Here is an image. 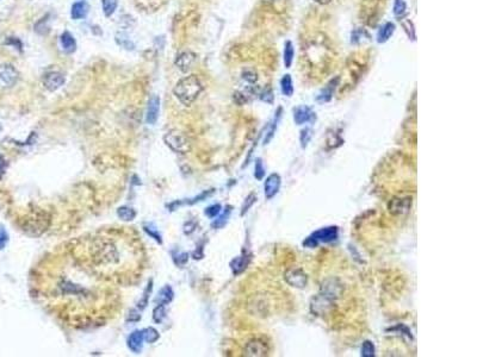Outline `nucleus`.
Returning a JSON list of instances; mask_svg holds the SVG:
<instances>
[{
	"mask_svg": "<svg viewBox=\"0 0 477 357\" xmlns=\"http://www.w3.org/2000/svg\"><path fill=\"white\" fill-rule=\"evenodd\" d=\"M143 334H145V340L148 343H155L160 337L159 332L154 328H147L146 330H143Z\"/></svg>",
	"mask_w": 477,
	"mask_h": 357,
	"instance_id": "ea45409f",
	"label": "nucleus"
},
{
	"mask_svg": "<svg viewBox=\"0 0 477 357\" xmlns=\"http://www.w3.org/2000/svg\"><path fill=\"white\" fill-rule=\"evenodd\" d=\"M88 11H90V6H88L87 2H86L85 0H80V1L74 2V4L72 5L71 17L76 19V21H78V19H82L87 16Z\"/></svg>",
	"mask_w": 477,
	"mask_h": 357,
	"instance_id": "412c9836",
	"label": "nucleus"
},
{
	"mask_svg": "<svg viewBox=\"0 0 477 357\" xmlns=\"http://www.w3.org/2000/svg\"><path fill=\"white\" fill-rule=\"evenodd\" d=\"M395 32V24L394 23H385L384 25L381 26V29L378 30V34H377V42L378 43H385L387 41H389V38L392 37Z\"/></svg>",
	"mask_w": 477,
	"mask_h": 357,
	"instance_id": "4be33fe9",
	"label": "nucleus"
},
{
	"mask_svg": "<svg viewBox=\"0 0 477 357\" xmlns=\"http://www.w3.org/2000/svg\"><path fill=\"white\" fill-rule=\"evenodd\" d=\"M5 44H7V46L16 47V48H17L19 51H22V48H23V44H22V42L18 40L17 37H9L6 41H5Z\"/></svg>",
	"mask_w": 477,
	"mask_h": 357,
	"instance_id": "a18cd8bd",
	"label": "nucleus"
},
{
	"mask_svg": "<svg viewBox=\"0 0 477 357\" xmlns=\"http://www.w3.org/2000/svg\"><path fill=\"white\" fill-rule=\"evenodd\" d=\"M314 1L318 2V4H320V5H327V4H329L332 0H314Z\"/></svg>",
	"mask_w": 477,
	"mask_h": 357,
	"instance_id": "3c124183",
	"label": "nucleus"
},
{
	"mask_svg": "<svg viewBox=\"0 0 477 357\" xmlns=\"http://www.w3.org/2000/svg\"><path fill=\"white\" fill-rule=\"evenodd\" d=\"M92 257L96 264H115L119 260L117 247L110 240L98 238L94 240Z\"/></svg>",
	"mask_w": 477,
	"mask_h": 357,
	"instance_id": "f03ea898",
	"label": "nucleus"
},
{
	"mask_svg": "<svg viewBox=\"0 0 477 357\" xmlns=\"http://www.w3.org/2000/svg\"><path fill=\"white\" fill-rule=\"evenodd\" d=\"M143 230H145V232L147 235H148L149 237H152L153 239L155 240V242H158L159 244H162V238H161V235L159 234V231H158L157 229L154 228L152 224H146V225H143Z\"/></svg>",
	"mask_w": 477,
	"mask_h": 357,
	"instance_id": "f704fd0d",
	"label": "nucleus"
},
{
	"mask_svg": "<svg viewBox=\"0 0 477 357\" xmlns=\"http://www.w3.org/2000/svg\"><path fill=\"white\" fill-rule=\"evenodd\" d=\"M195 62H196V55L191 51L180 52L178 56H177L176 61H174L177 67H178L183 73H187V71L192 68V66L195 65Z\"/></svg>",
	"mask_w": 477,
	"mask_h": 357,
	"instance_id": "dca6fc26",
	"label": "nucleus"
},
{
	"mask_svg": "<svg viewBox=\"0 0 477 357\" xmlns=\"http://www.w3.org/2000/svg\"><path fill=\"white\" fill-rule=\"evenodd\" d=\"M252 255L251 253L248 251H243L240 256L235 257L232 262H230V268H232L233 274L234 275H238V274L243 273L246 270V268L248 267V264L251 263Z\"/></svg>",
	"mask_w": 477,
	"mask_h": 357,
	"instance_id": "2eb2a0df",
	"label": "nucleus"
},
{
	"mask_svg": "<svg viewBox=\"0 0 477 357\" xmlns=\"http://www.w3.org/2000/svg\"><path fill=\"white\" fill-rule=\"evenodd\" d=\"M266 175V170L264 167V162L262 159H257L256 167H254V178L257 180H263Z\"/></svg>",
	"mask_w": 477,
	"mask_h": 357,
	"instance_id": "4c0bfd02",
	"label": "nucleus"
},
{
	"mask_svg": "<svg viewBox=\"0 0 477 357\" xmlns=\"http://www.w3.org/2000/svg\"><path fill=\"white\" fill-rule=\"evenodd\" d=\"M338 84H339V77H335V79L331 80V81L327 84V86H324V88L321 91L320 94L316 96V100L318 102H328L331 101V99L334 95L335 90H337Z\"/></svg>",
	"mask_w": 477,
	"mask_h": 357,
	"instance_id": "a211bd4d",
	"label": "nucleus"
},
{
	"mask_svg": "<svg viewBox=\"0 0 477 357\" xmlns=\"http://www.w3.org/2000/svg\"><path fill=\"white\" fill-rule=\"evenodd\" d=\"M257 199H258L257 195L254 194V193H251V194H248L247 198H246L245 201H243L242 207H241V215H245L246 213H247L249 210H251V207L257 203Z\"/></svg>",
	"mask_w": 477,
	"mask_h": 357,
	"instance_id": "e433bc0d",
	"label": "nucleus"
},
{
	"mask_svg": "<svg viewBox=\"0 0 477 357\" xmlns=\"http://www.w3.org/2000/svg\"><path fill=\"white\" fill-rule=\"evenodd\" d=\"M407 13V4L404 0H395L394 2V15L398 18H403Z\"/></svg>",
	"mask_w": 477,
	"mask_h": 357,
	"instance_id": "473e14b6",
	"label": "nucleus"
},
{
	"mask_svg": "<svg viewBox=\"0 0 477 357\" xmlns=\"http://www.w3.org/2000/svg\"><path fill=\"white\" fill-rule=\"evenodd\" d=\"M344 289V284L341 282L340 279L335 278V276H329V278L324 279V280L321 282L320 286V293L324 297H327L328 299H331L333 301H337L338 299L341 298L343 295Z\"/></svg>",
	"mask_w": 477,
	"mask_h": 357,
	"instance_id": "423d86ee",
	"label": "nucleus"
},
{
	"mask_svg": "<svg viewBox=\"0 0 477 357\" xmlns=\"http://www.w3.org/2000/svg\"><path fill=\"white\" fill-rule=\"evenodd\" d=\"M118 1L117 0H102V6H103V12L106 17H111V16L115 13L116 9H117Z\"/></svg>",
	"mask_w": 477,
	"mask_h": 357,
	"instance_id": "7c9ffc66",
	"label": "nucleus"
},
{
	"mask_svg": "<svg viewBox=\"0 0 477 357\" xmlns=\"http://www.w3.org/2000/svg\"><path fill=\"white\" fill-rule=\"evenodd\" d=\"M172 256H173V261H174V263H176L177 265H185L187 263V261H188V254L187 253H173L172 254Z\"/></svg>",
	"mask_w": 477,
	"mask_h": 357,
	"instance_id": "79ce46f5",
	"label": "nucleus"
},
{
	"mask_svg": "<svg viewBox=\"0 0 477 357\" xmlns=\"http://www.w3.org/2000/svg\"><path fill=\"white\" fill-rule=\"evenodd\" d=\"M166 318V305L158 304V306L153 309V320L155 323L160 324Z\"/></svg>",
	"mask_w": 477,
	"mask_h": 357,
	"instance_id": "72a5a7b5",
	"label": "nucleus"
},
{
	"mask_svg": "<svg viewBox=\"0 0 477 357\" xmlns=\"http://www.w3.org/2000/svg\"><path fill=\"white\" fill-rule=\"evenodd\" d=\"M360 355L363 357H373L376 355V348L372 340H364L362 349H360Z\"/></svg>",
	"mask_w": 477,
	"mask_h": 357,
	"instance_id": "2f4dec72",
	"label": "nucleus"
},
{
	"mask_svg": "<svg viewBox=\"0 0 477 357\" xmlns=\"http://www.w3.org/2000/svg\"><path fill=\"white\" fill-rule=\"evenodd\" d=\"M412 207V198L410 196H396L388 204V210L394 215L406 214Z\"/></svg>",
	"mask_w": 477,
	"mask_h": 357,
	"instance_id": "9b49d317",
	"label": "nucleus"
},
{
	"mask_svg": "<svg viewBox=\"0 0 477 357\" xmlns=\"http://www.w3.org/2000/svg\"><path fill=\"white\" fill-rule=\"evenodd\" d=\"M196 228H197V223H196V221H193V220L187 221V223L184 225V232H185V235H191L193 231H195Z\"/></svg>",
	"mask_w": 477,
	"mask_h": 357,
	"instance_id": "de8ad7c7",
	"label": "nucleus"
},
{
	"mask_svg": "<svg viewBox=\"0 0 477 357\" xmlns=\"http://www.w3.org/2000/svg\"><path fill=\"white\" fill-rule=\"evenodd\" d=\"M402 26H403V29H404V31L407 32V35H408V37L409 38H412L413 41L415 40V30H414V25H413V23L410 21H408V19H406V21H402Z\"/></svg>",
	"mask_w": 477,
	"mask_h": 357,
	"instance_id": "37998d69",
	"label": "nucleus"
},
{
	"mask_svg": "<svg viewBox=\"0 0 477 357\" xmlns=\"http://www.w3.org/2000/svg\"><path fill=\"white\" fill-rule=\"evenodd\" d=\"M293 120H295V123L297 125H303V124L307 123H314L316 120V115L309 106L301 105V106L296 107L293 110Z\"/></svg>",
	"mask_w": 477,
	"mask_h": 357,
	"instance_id": "ddd939ff",
	"label": "nucleus"
},
{
	"mask_svg": "<svg viewBox=\"0 0 477 357\" xmlns=\"http://www.w3.org/2000/svg\"><path fill=\"white\" fill-rule=\"evenodd\" d=\"M51 225V215L47 212L35 213L31 218L26 220V231L31 236H41Z\"/></svg>",
	"mask_w": 477,
	"mask_h": 357,
	"instance_id": "39448f33",
	"label": "nucleus"
},
{
	"mask_svg": "<svg viewBox=\"0 0 477 357\" xmlns=\"http://www.w3.org/2000/svg\"><path fill=\"white\" fill-rule=\"evenodd\" d=\"M160 111V98L158 95H153L148 101V107H147V116L146 121L151 125H154L157 123L158 117H159Z\"/></svg>",
	"mask_w": 477,
	"mask_h": 357,
	"instance_id": "f3484780",
	"label": "nucleus"
},
{
	"mask_svg": "<svg viewBox=\"0 0 477 357\" xmlns=\"http://www.w3.org/2000/svg\"><path fill=\"white\" fill-rule=\"evenodd\" d=\"M7 239H9V236H7V234L4 231V230H1V231H0V250L6 245Z\"/></svg>",
	"mask_w": 477,
	"mask_h": 357,
	"instance_id": "09e8293b",
	"label": "nucleus"
},
{
	"mask_svg": "<svg viewBox=\"0 0 477 357\" xmlns=\"http://www.w3.org/2000/svg\"><path fill=\"white\" fill-rule=\"evenodd\" d=\"M143 340H145L143 330L134 331L132 333H130V336L128 337V348L132 351V353L138 354L141 350H142Z\"/></svg>",
	"mask_w": 477,
	"mask_h": 357,
	"instance_id": "6ab92c4d",
	"label": "nucleus"
},
{
	"mask_svg": "<svg viewBox=\"0 0 477 357\" xmlns=\"http://www.w3.org/2000/svg\"><path fill=\"white\" fill-rule=\"evenodd\" d=\"M282 111H283L282 107H278V111H277L276 115H274L273 119L270 121V124H267V131H266L264 143H263L264 145L268 144V143L271 142V140L273 138L274 134H276V130L278 128V123L281 121V118H282Z\"/></svg>",
	"mask_w": 477,
	"mask_h": 357,
	"instance_id": "aec40b11",
	"label": "nucleus"
},
{
	"mask_svg": "<svg viewBox=\"0 0 477 357\" xmlns=\"http://www.w3.org/2000/svg\"><path fill=\"white\" fill-rule=\"evenodd\" d=\"M230 213H232V207L227 206L226 211H224L223 213H220V214H218V217H217V219H216L212 223V228H215V229L223 228V226L227 224V221H228Z\"/></svg>",
	"mask_w": 477,
	"mask_h": 357,
	"instance_id": "c756f323",
	"label": "nucleus"
},
{
	"mask_svg": "<svg viewBox=\"0 0 477 357\" xmlns=\"http://www.w3.org/2000/svg\"><path fill=\"white\" fill-rule=\"evenodd\" d=\"M293 56H295V49H293V44H292V42H291V41H288V42H285L284 55H283V57H284L285 68L291 67V65H292V62H293Z\"/></svg>",
	"mask_w": 477,
	"mask_h": 357,
	"instance_id": "a878e982",
	"label": "nucleus"
},
{
	"mask_svg": "<svg viewBox=\"0 0 477 357\" xmlns=\"http://www.w3.org/2000/svg\"><path fill=\"white\" fill-rule=\"evenodd\" d=\"M117 215L122 220L132 221L135 219V217H136V212H135V210L132 209V207L122 206L117 210Z\"/></svg>",
	"mask_w": 477,
	"mask_h": 357,
	"instance_id": "cd10ccee",
	"label": "nucleus"
},
{
	"mask_svg": "<svg viewBox=\"0 0 477 357\" xmlns=\"http://www.w3.org/2000/svg\"><path fill=\"white\" fill-rule=\"evenodd\" d=\"M152 289H153V281H149L148 282V285H147V287H146V289H145V292H143V295H142V298L140 299V301H138V304H137V309H140V311H142V309H145L147 305H148V303H149V297H151V293H152Z\"/></svg>",
	"mask_w": 477,
	"mask_h": 357,
	"instance_id": "c85d7f7f",
	"label": "nucleus"
},
{
	"mask_svg": "<svg viewBox=\"0 0 477 357\" xmlns=\"http://www.w3.org/2000/svg\"><path fill=\"white\" fill-rule=\"evenodd\" d=\"M163 142L174 153L186 154L191 150V141L188 140L186 135L178 131V130H171V131H168L163 136Z\"/></svg>",
	"mask_w": 477,
	"mask_h": 357,
	"instance_id": "20e7f679",
	"label": "nucleus"
},
{
	"mask_svg": "<svg viewBox=\"0 0 477 357\" xmlns=\"http://www.w3.org/2000/svg\"><path fill=\"white\" fill-rule=\"evenodd\" d=\"M282 186V178L278 173H272L267 176L264 184V193L265 198L267 200H271L274 196L278 194L279 190Z\"/></svg>",
	"mask_w": 477,
	"mask_h": 357,
	"instance_id": "f8f14e48",
	"label": "nucleus"
},
{
	"mask_svg": "<svg viewBox=\"0 0 477 357\" xmlns=\"http://www.w3.org/2000/svg\"><path fill=\"white\" fill-rule=\"evenodd\" d=\"M173 298H174L173 289H172L171 286H168V285H167V286L162 287V288L160 289L159 294H158L157 301H158V304L167 305V304H170L171 301L173 300Z\"/></svg>",
	"mask_w": 477,
	"mask_h": 357,
	"instance_id": "393cba45",
	"label": "nucleus"
},
{
	"mask_svg": "<svg viewBox=\"0 0 477 357\" xmlns=\"http://www.w3.org/2000/svg\"><path fill=\"white\" fill-rule=\"evenodd\" d=\"M222 211V206L220 204H215V205H212V206H209V207H207L205 209V215H208L209 218H215V217H217L218 214H220Z\"/></svg>",
	"mask_w": 477,
	"mask_h": 357,
	"instance_id": "a19ab883",
	"label": "nucleus"
},
{
	"mask_svg": "<svg viewBox=\"0 0 477 357\" xmlns=\"http://www.w3.org/2000/svg\"><path fill=\"white\" fill-rule=\"evenodd\" d=\"M19 79L18 71L10 63L0 65V86L10 88L17 84Z\"/></svg>",
	"mask_w": 477,
	"mask_h": 357,
	"instance_id": "9d476101",
	"label": "nucleus"
},
{
	"mask_svg": "<svg viewBox=\"0 0 477 357\" xmlns=\"http://www.w3.org/2000/svg\"><path fill=\"white\" fill-rule=\"evenodd\" d=\"M339 237V228L338 226H326L313 232L303 240V247L314 249L320 244H328L335 242Z\"/></svg>",
	"mask_w": 477,
	"mask_h": 357,
	"instance_id": "7ed1b4c3",
	"label": "nucleus"
},
{
	"mask_svg": "<svg viewBox=\"0 0 477 357\" xmlns=\"http://www.w3.org/2000/svg\"><path fill=\"white\" fill-rule=\"evenodd\" d=\"M35 31L40 35H47L49 32V25H48V19L42 18L35 24Z\"/></svg>",
	"mask_w": 477,
	"mask_h": 357,
	"instance_id": "58836bf2",
	"label": "nucleus"
},
{
	"mask_svg": "<svg viewBox=\"0 0 477 357\" xmlns=\"http://www.w3.org/2000/svg\"><path fill=\"white\" fill-rule=\"evenodd\" d=\"M5 169H6V162H5L4 157L0 156V178H1V176L4 175Z\"/></svg>",
	"mask_w": 477,
	"mask_h": 357,
	"instance_id": "8fccbe9b",
	"label": "nucleus"
},
{
	"mask_svg": "<svg viewBox=\"0 0 477 357\" xmlns=\"http://www.w3.org/2000/svg\"><path fill=\"white\" fill-rule=\"evenodd\" d=\"M284 280L293 288L303 289L308 286V275L302 268L292 267L284 273Z\"/></svg>",
	"mask_w": 477,
	"mask_h": 357,
	"instance_id": "0eeeda50",
	"label": "nucleus"
},
{
	"mask_svg": "<svg viewBox=\"0 0 477 357\" xmlns=\"http://www.w3.org/2000/svg\"><path fill=\"white\" fill-rule=\"evenodd\" d=\"M115 38H116V43H117L119 47L126 49V50H134L135 49V43L132 42V38H130L129 35L126 34V32H117L115 36Z\"/></svg>",
	"mask_w": 477,
	"mask_h": 357,
	"instance_id": "b1692460",
	"label": "nucleus"
},
{
	"mask_svg": "<svg viewBox=\"0 0 477 357\" xmlns=\"http://www.w3.org/2000/svg\"><path fill=\"white\" fill-rule=\"evenodd\" d=\"M313 137V130L312 128H304L301 131V135H299V142H301V146L303 149H306L309 142L312 141Z\"/></svg>",
	"mask_w": 477,
	"mask_h": 357,
	"instance_id": "c9c22d12",
	"label": "nucleus"
},
{
	"mask_svg": "<svg viewBox=\"0 0 477 357\" xmlns=\"http://www.w3.org/2000/svg\"><path fill=\"white\" fill-rule=\"evenodd\" d=\"M334 305L335 301L318 293V295L313 297L312 300H310V312L314 315H318V317H322V315L328 314L334 309Z\"/></svg>",
	"mask_w": 477,
	"mask_h": 357,
	"instance_id": "6e6552de",
	"label": "nucleus"
},
{
	"mask_svg": "<svg viewBox=\"0 0 477 357\" xmlns=\"http://www.w3.org/2000/svg\"><path fill=\"white\" fill-rule=\"evenodd\" d=\"M60 42H61V47H62L63 50H65L66 52H68V54L76 51L77 42H76V40H74L73 36L69 34L68 31H65L62 35H61Z\"/></svg>",
	"mask_w": 477,
	"mask_h": 357,
	"instance_id": "5701e85b",
	"label": "nucleus"
},
{
	"mask_svg": "<svg viewBox=\"0 0 477 357\" xmlns=\"http://www.w3.org/2000/svg\"><path fill=\"white\" fill-rule=\"evenodd\" d=\"M281 90L282 93L284 94L285 96H292L293 94V85H292V79H291V75L287 74L282 77L281 80Z\"/></svg>",
	"mask_w": 477,
	"mask_h": 357,
	"instance_id": "bb28decb",
	"label": "nucleus"
},
{
	"mask_svg": "<svg viewBox=\"0 0 477 357\" xmlns=\"http://www.w3.org/2000/svg\"><path fill=\"white\" fill-rule=\"evenodd\" d=\"M242 77H243V80H246V81L249 82V84H254V82H256L258 80V75L256 73H254V71H243Z\"/></svg>",
	"mask_w": 477,
	"mask_h": 357,
	"instance_id": "c03bdc74",
	"label": "nucleus"
},
{
	"mask_svg": "<svg viewBox=\"0 0 477 357\" xmlns=\"http://www.w3.org/2000/svg\"><path fill=\"white\" fill-rule=\"evenodd\" d=\"M141 319V314L137 309H130L127 320L130 323H137Z\"/></svg>",
	"mask_w": 477,
	"mask_h": 357,
	"instance_id": "49530a36",
	"label": "nucleus"
},
{
	"mask_svg": "<svg viewBox=\"0 0 477 357\" xmlns=\"http://www.w3.org/2000/svg\"><path fill=\"white\" fill-rule=\"evenodd\" d=\"M203 91V85L196 75H188L179 80L178 84L174 86L173 93L177 99L185 106L192 104Z\"/></svg>",
	"mask_w": 477,
	"mask_h": 357,
	"instance_id": "f257e3e1",
	"label": "nucleus"
},
{
	"mask_svg": "<svg viewBox=\"0 0 477 357\" xmlns=\"http://www.w3.org/2000/svg\"><path fill=\"white\" fill-rule=\"evenodd\" d=\"M63 84H65V76L60 71H51L43 79L44 87L51 92L57 91Z\"/></svg>",
	"mask_w": 477,
	"mask_h": 357,
	"instance_id": "4468645a",
	"label": "nucleus"
},
{
	"mask_svg": "<svg viewBox=\"0 0 477 357\" xmlns=\"http://www.w3.org/2000/svg\"><path fill=\"white\" fill-rule=\"evenodd\" d=\"M268 351L270 349H268L267 343L259 338H254L246 343L245 348H243V356L263 357L267 356Z\"/></svg>",
	"mask_w": 477,
	"mask_h": 357,
	"instance_id": "1a4fd4ad",
	"label": "nucleus"
}]
</instances>
